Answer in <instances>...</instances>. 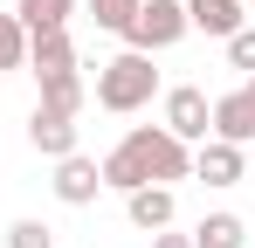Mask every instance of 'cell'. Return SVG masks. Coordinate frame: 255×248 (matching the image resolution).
I'll return each mask as SVG.
<instances>
[{"label": "cell", "mask_w": 255, "mask_h": 248, "mask_svg": "<svg viewBox=\"0 0 255 248\" xmlns=\"http://www.w3.org/2000/svg\"><path fill=\"white\" fill-rule=\"evenodd\" d=\"M193 248H249V228H242V214H207V221L193 228Z\"/></svg>", "instance_id": "cell-14"}, {"label": "cell", "mask_w": 255, "mask_h": 248, "mask_svg": "<svg viewBox=\"0 0 255 248\" xmlns=\"http://www.w3.org/2000/svg\"><path fill=\"white\" fill-rule=\"evenodd\" d=\"M104 186L138 193V186H172V179H193V145H179L166 124H138L118 138V152H104Z\"/></svg>", "instance_id": "cell-1"}, {"label": "cell", "mask_w": 255, "mask_h": 248, "mask_svg": "<svg viewBox=\"0 0 255 248\" xmlns=\"http://www.w3.org/2000/svg\"><path fill=\"white\" fill-rule=\"evenodd\" d=\"M69 14H76V0H14V21H21L28 35H48V28H69Z\"/></svg>", "instance_id": "cell-12"}, {"label": "cell", "mask_w": 255, "mask_h": 248, "mask_svg": "<svg viewBox=\"0 0 255 248\" xmlns=\"http://www.w3.org/2000/svg\"><path fill=\"white\" fill-rule=\"evenodd\" d=\"M242 172H249V152H242V145H228V138L193 145V179H207V186H242Z\"/></svg>", "instance_id": "cell-5"}, {"label": "cell", "mask_w": 255, "mask_h": 248, "mask_svg": "<svg viewBox=\"0 0 255 248\" xmlns=\"http://www.w3.org/2000/svg\"><path fill=\"white\" fill-rule=\"evenodd\" d=\"M152 248H193V235H166V228H159V235H152Z\"/></svg>", "instance_id": "cell-19"}, {"label": "cell", "mask_w": 255, "mask_h": 248, "mask_svg": "<svg viewBox=\"0 0 255 248\" xmlns=\"http://www.w3.org/2000/svg\"><path fill=\"white\" fill-rule=\"evenodd\" d=\"M104 193V165L83 159V152H69V159H55V200L62 207H90Z\"/></svg>", "instance_id": "cell-6"}, {"label": "cell", "mask_w": 255, "mask_h": 248, "mask_svg": "<svg viewBox=\"0 0 255 248\" xmlns=\"http://www.w3.org/2000/svg\"><path fill=\"white\" fill-rule=\"evenodd\" d=\"M242 7H255V0H242Z\"/></svg>", "instance_id": "cell-21"}, {"label": "cell", "mask_w": 255, "mask_h": 248, "mask_svg": "<svg viewBox=\"0 0 255 248\" xmlns=\"http://www.w3.org/2000/svg\"><path fill=\"white\" fill-rule=\"evenodd\" d=\"M242 97H249V104H255V76H249V83H242Z\"/></svg>", "instance_id": "cell-20"}, {"label": "cell", "mask_w": 255, "mask_h": 248, "mask_svg": "<svg viewBox=\"0 0 255 248\" xmlns=\"http://www.w3.org/2000/svg\"><path fill=\"white\" fill-rule=\"evenodd\" d=\"M7 248H55V235H48L42 221H14L7 228Z\"/></svg>", "instance_id": "cell-17"}, {"label": "cell", "mask_w": 255, "mask_h": 248, "mask_svg": "<svg viewBox=\"0 0 255 248\" xmlns=\"http://www.w3.org/2000/svg\"><path fill=\"white\" fill-rule=\"evenodd\" d=\"M152 97H159V69H152V55H138V48L111 55V62L97 69V104H104L111 118H131V111H145Z\"/></svg>", "instance_id": "cell-2"}, {"label": "cell", "mask_w": 255, "mask_h": 248, "mask_svg": "<svg viewBox=\"0 0 255 248\" xmlns=\"http://www.w3.org/2000/svg\"><path fill=\"white\" fill-rule=\"evenodd\" d=\"M0 69H28V28L14 14H0Z\"/></svg>", "instance_id": "cell-15"}, {"label": "cell", "mask_w": 255, "mask_h": 248, "mask_svg": "<svg viewBox=\"0 0 255 248\" xmlns=\"http://www.w3.org/2000/svg\"><path fill=\"white\" fill-rule=\"evenodd\" d=\"M228 62L255 76V28H235V35H228Z\"/></svg>", "instance_id": "cell-18"}, {"label": "cell", "mask_w": 255, "mask_h": 248, "mask_svg": "<svg viewBox=\"0 0 255 248\" xmlns=\"http://www.w3.org/2000/svg\"><path fill=\"white\" fill-rule=\"evenodd\" d=\"M83 7H90V21H97L104 35H125L131 14H138V0H83Z\"/></svg>", "instance_id": "cell-16"}, {"label": "cell", "mask_w": 255, "mask_h": 248, "mask_svg": "<svg viewBox=\"0 0 255 248\" xmlns=\"http://www.w3.org/2000/svg\"><path fill=\"white\" fill-rule=\"evenodd\" d=\"M28 69H35V76H62V69H76V41H69V28L28 35Z\"/></svg>", "instance_id": "cell-10"}, {"label": "cell", "mask_w": 255, "mask_h": 248, "mask_svg": "<svg viewBox=\"0 0 255 248\" xmlns=\"http://www.w3.org/2000/svg\"><path fill=\"white\" fill-rule=\"evenodd\" d=\"M125 214L138 235H159V228H172L179 200H172V186H138V193H125Z\"/></svg>", "instance_id": "cell-8"}, {"label": "cell", "mask_w": 255, "mask_h": 248, "mask_svg": "<svg viewBox=\"0 0 255 248\" xmlns=\"http://www.w3.org/2000/svg\"><path fill=\"white\" fill-rule=\"evenodd\" d=\"M214 138H228V145H255V104L242 90H228V97H214Z\"/></svg>", "instance_id": "cell-9"}, {"label": "cell", "mask_w": 255, "mask_h": 248, "mask_svg": "<svg viewBox=\"0 0 255 248\" xmlns=\"http://www.w3.org/2000/svg\"><path fill=\"white\" fill-rule=\"evenodd\" d=\"M186 28L228 41L235 28H249V21H242V0H186Z\"/></svg>", "instance_id": "cell-11"}, {"label": "cell", "mask_w": 255, "mask_h": 248, "mask_svg": "<svg viewBox=\"0 0 255 248\" xmlns=\"http://www.w3.org/2000/svg\"><path fill=\"white\" fill-rule=\"evenodd\" d=\"M166 131L179 138V145H207V138H214V104H207L200 83L166 90Z\"/></svg>", "instance_id": "cell-4"}, {"label": "cell", "mask_w": 255, "mask_h": 248, "mask_svg": "<svg viewBox=\"0 0 255 248\" xmlns=\"http://www.w3.org/2000/svg\"><path fill=\"white\" fill-rule=\"evenodd\" d=\"M83 76H76V69H62V76H42V111H62V118H76V111H83Z\"/></svg>", "instance_id": "cell-13"}, {"label": "cell", "mask_w": 255, "mask_h": 248, "mask_svg": "<svg viewBox=\"0 0 255 248\" xmlns=\"http://www.w3.org/2000/svg\"><path fill=\"white\" fill-rule=\"evenodd\" d=\"M28 145H35L42 159H69V152H76V118L35 104V118H28Z\"/></svg>", "instance_id": "cell-7"}, {"label": "cell", "mask_w": 255, "mask_h": 248, "mask_svg": "<svg viewBox=\"0 0 255 248\" xmlns=\"http://www.w3.org/2000/svg\"><path fill=\"white\" fill-rule=\"evenodd\" d=\"M193 28H186V0H138V14H131L125 28V48H138V55H159V48H172V41H186Z\"/></svg>", "instance_id": "cell-3"}]
</instances>
